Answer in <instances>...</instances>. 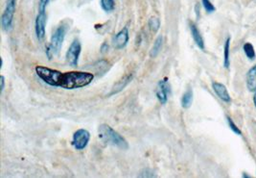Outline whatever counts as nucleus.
<instances>
[{
	"label": "nucleus",
	"mask_w": 256,
	"mask_h": 178,
	"mask_svg": "<svg viewBox=\"0 0 256 178\" xmlns=\"http://www.w3.org/2000/svg\"><path fill=\"white\" fill-rule=\"evenodd\" d=\"M190 30H191V35L192 38L195 42V44L197 45L200 49L204 50L206 49V46H204V40L202 38V36L200 34V32L198 31V27L196 26V24H190Z\"/></svg>",
	"instance_id": "obj_12"
},
{
	"label": "nucleus",
	"mask_w": 256,
	"mask_h": 178,
	"mask_svg": "<svg viewBox=\"0 0 256 178\" xmlns=\"http://www.w3.org/2000/svg\"><path fill=\"white\" fill-rule=\"evenodd\" d=\"M100 5L106 13L112 12L116 8L114 0H100Z\"/></svg>",
	"instance_id": "obj_17"
},
{
	"label": "nucleus",
	"mask_w": 256,
	"mask_h": 178,
	"mask_svg": "<svg viewBox=\"0 0 256 178\" xmlns=\"http://www.w3.org/2000/svg\"><path fill=\"white\" fill-rule=\"evenodd\" d=\"M98 136L103 142L110 145L116 146L122 150H127L128 148V142L127 140L116 130H114L110 125L103 123L98 128Z\"/></svg>",
	"instance_id": "obj_2"
},
{
	"label": "nucleus",
	"mask_w": 256,
	"mask_h": 178,
	"mask_svg": "<svg viewBox=\"0 0 256 178\" xmlns=\"http://www.w3.org/2000/svg\"><path fill=\"white\" fill-rule=\"evenodd\" d=\"M132 78H134V75H132V74H128V75H126L125 77H123L121 80H119V81L116 82V85L112 87V92L108 94V95H116L118 93H120L121 91H123V90L128 86V84L132 82Z\"/></svg>",
	"instance_id": "obj_11"
},
{
	"label": "nucleus",
	"mask_w": 256,
	"mask_h": 178,
	"mask_svg": "<svg viewBox=\"0 0 256 178\" xmlns=\"http://www.w3.org/2000/svg\"><path fill=\"white\" fill-rule=\"evenodd\" d=\"M68 29H70V24L68 22H64L58 25L57 29L51 36L50 44L46 49L47 57L49 59H51L53 56L57 55L60 52Z\"/></svg>",
	"instance_id": "obj_3"
},
{
	"label": "nucleus",
	"mask_w": 256,
	"mask_h": 178,
	"mask_svg": "<svg viewBox=\"0 0 256 178\" xmlns=\"http://www.w3.org/2000/svg\"><path fill=\"white\" fill-rule=\"evenodd\" d=\"M82 52V45L79 40H74L70 48L66 51V59L71 67H77L79 64V59Z\"/></svg>",
	"instance_id": "obj_7"
},
{
	"label": "nucleus",
	"mask_w": 256,
	"mask_h": 178,
	"mask_svg": "<svg viewBox=\"0 0 256 178\" xmlns=\"http://www.w3.org/2000/svg\"><path fill=\"white\" fill-rule=\"evenodd\" d=\"M36 76L51 87L62 88L64 90L82 89L92 83L94 75L84 71H68L62 72L46 67L38 66L35 69Z\"/></svg>",
	"instance_id": "obj_1"
},
{
	"label": "nucleus",
	"mask_w": 256,
	"mask_h": 178,
	"mask_svg": "<svg viewBox=\"0 0 256 178\" xmlns=\"http://www.w3.org/2000/svg\"><path fill=\"white\" fill-rule=\"evenodd\" d=\"M193 102V91L188 89L182 97V106L184 109H188L192 105Z\"/></svg>",
	"instance_id": "obj_16"
},
{
	"label": "nucleus",
	"mask_w": 256,
	"mask_h": 178,
	"mask_svg": "<svg viewBox=\"0 0 256 178\" xmlns=\"http://www.w3.org/2000/svg\"><path fill=\"white\" fill-rule=\"evenodd\" d=\"M212 88H213V91L215 92V94L218 95L219 98L222 99V101H224V102H230L232 101V97L228 94V91L226 87L224 84L213 82Z\"/></svg>",
	"instance_id": "obj_10"
},
{
	"label": "nucleus",
	"mask_w": 256,
	"mask_h": 178,
	"mask_svg": "<svg viewBox=\"0 0 256 178\" xmlns=\"http://www.w3.org/2000/svg\"><path fill=\"white\" fill-rule=\"evenodd\" d=\"M140 177H156V174H154V171H152L151 169L147 168L140 172Z\"/></svg>",
	"instance_id": "obj_22"
},
{
	"label": "nucleus",
	"mask_w": 256,
	"mask_h": 178,
	"mask_svg": "<svg viewBox=\"0 0 256 178\" xmlns=\"http://www.w3.org/2000/svg\"><path fill=\"white\" fill-rule=\"evenodd\" d=\"M5 89V77L3 75L0 76V94H3Z\"/></svg>",
	"instance_id": "obj_23"
},
{
	"label": "nucleus",
	"mask_w": 256,
	"mask_h": 178,
	"mask_svg": "<svg viewBox=\"0 0 256 178\" xmlns=\"http://www.w3.org/2000/svg\"><path fill=\"white\" fill-rule=\"evenodd\" d=\"M230 38H228L224 46V67L226 69H228L230 65Z\"/></svg>",
	"instance_id": "obj_15"
},
{
	"label": "nucleus",
	"mask_w": 256,
	"mask_h": 178,
	"mask_svg": "<svg viewBox=\"0 0 256 178\" xmlns=\"http://www.w3.org/2000/svg\"><path fill=\"white\" fill-rule=\"evenodd\" d=\"M246 88L250 92H256V65L246 73Z\"/></svg>",
	"instance_id": "obj_13"
},
{
	"label": "nucleus",
	"mask_w": 256,
	"mask_h": 178,
	"mask_svg": "<svg viewBox=\"0 0 256 178\" xmlns=\"http://www.w3.org/2000/svg\"><path fill=\"white\" fill-rule=\"evenodd\" d=\"M202 6H204V8L206 12L210 13V14L215 12L216 8L214 7V5L211 3L210 0H202Z\"/></svg>",
	"instance_id": "obj_20"
},
{
	"label": "nucleus",
	"mask_w": 256,
	"mask_h": 178,
	"mask_svg": "<svg viewBox=\"0 0 256 178\" xmlns=\"http://www.w3.org/2000/svg\"><path fill=\"white\" fill-rule=\"evenodd\" d=\"M244 54L246 55V57L250 60H254L256 58V54L254 51V46L250 43H246L244 45Z\"/></svg>",
	"instance_id": "obj_19"
},
{
	"label": "nucleus",
	"mask_w": 256,
	"mask_h": 178,
	"mask_svg": "<svg viewBox=\"0 0 256 178\" xmlns=\"http://www.w3.org/2000/svg\"><path fill=\"white\" fill-rule=\"evenodd\" d=\"M254 105H256V94L254 95Z\"/></svg>",
	"instance_id": "obj_24"
},
{
	"label": "nucleus",
	"mask_w": 256,
	"mask_h": 178,
	"mask_svg": "<svg viewBox=\"0 0 256 178\" xmlns=\"http://www.w3.org/2000/svg\"><path fill=\"white\" fill-rule=\"evenodd\" d=\"M128 40H130L128 28L127 26H125V27H123V29H121L117 33L116 35L114 37V39H112V46L117 50L123 49L128 45Z\"/></svg>",
	"instance_id": "obj_9"
},
{
	"label": "nucleus",
	"mask_w": 256,
	"mask_h": 178,
	"mask_svg": "<svg viewBox=\"0 0 256 178\" xmlns=\"http://www.w3.org/2000/svg\"><path fill=\"white\" fill-rule=\"evenodd\" d=\"M228 124H230V129H232L234 133H236V134H238V135H241V134H242L241 130L237 127V125L234 123V121H233L232 119H230V117H228Z\"/></svg>",
	"instance_id": "obj_21"
},
{
	"label": "nucleus",
	"mask_w": 256,
	"mask_h": 178,
	"mask_svg": "<svg viewBox=\"0 0 256 178\" xmlns=\"http://www.w3.org/2000/svg\"><path fill=\"white\" fill-rule=\"evenodd\" d=\"M170 95H171V86L168 81V78L165 77L158 84V87L156 90V95L158 100L164 105L167 103L168 97Z\"/></svg>",
	"instance_id": "obj_8"
},
{
	"label": "nucleus",
	"mask_w": 256,
	"mask_h": 178,
	"mask_svg": "<svg viewBox=\"0 0 256 178\" xmlns=\"http://www.w3.org/2000/svg\"><path fill=\"white\" fill-rule=\"evenodd\" d=\"M90 141V133L86 129L81 128L74 132L72 136L71 144L76 150L81 151L88 146Z\"/></svg>",
	"instance_id": "obj_6"
},
{
	"label": "nucleus",
	"mask_w": 256,
	"mask_h": 178,
	"mask_svg": "<svg viewBox=\"0 0 256 178\" xmlns=\"http://www.w3.org/2000/svg\"><path fill=\"white\" fill-rule=\"evenodd\" d=\"M50 0H40L38 13L36 18V35L38 41H42L46 38V7Z\"/></svg>",
	"instance_id": "obj_4"
},
{
	"label": "nucleus",
	"mask_w": 256,
	"mask_h": 178,
	"mask_svg": "<svg viewBox=\"0 0 256 178\" xmlns=\"http://www.w3.org/2000/svg\"><path fill=\"white\" fill-rule=\"evenodd\" d=\"M162 46L163 37L162 36H158V37L156 39V41H154V46H152L151 51H150V56H151L152 58H156V57L160 54V52L162 51Z\"/></svg>",
	"instance_id": "obj_14"
},
{
	"label": "nucleus",
	"mask_w": 256,
	"mask_h": 178,
	"mask_svg": "<svg viewBox=\"0 0 256 178\" xmlns=\"http://www.w3.org/2000/svg\"><path fill=\"white\" fill-rule=\"evenodd\" d=\"M148 26L151 29L152 32L156 33L160 28V20L156 17H152L148 21Z\"/></svg>",
	"instance_id": "obj_18"
},
{
	"label": "nucleus",
	"mask_w": 256,
	"mask_h": 178,
	"mask_svg": "<svg viewBox=\"0 0 256 178\" xmlns=\"http://www.w3.org/2000/svg\"><path fill=\"white\" fill-rule=\"evenodd\" d=\"M18 0H7L5 10L1 16V26L5 31H10L14 24V17Z\"/></svg>",
	"instance_id": "obj_5"
}]
</instances>
